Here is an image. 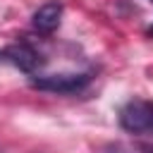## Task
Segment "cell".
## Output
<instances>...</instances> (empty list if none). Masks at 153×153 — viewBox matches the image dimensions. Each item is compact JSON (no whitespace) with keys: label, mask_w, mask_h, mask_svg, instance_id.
<instances>
[{"label":"cell","mask_w":153,"mask_h":153,"mask_svg":"<svg viewBox=\"0 0 153 153\" xmlns=\"http://www.w3.org/2000/svg\"><path fill=\"white\" fill-rule=\"evenodd\" d=\"M91 74L86 72H60V74H33L29 79L31 88L38 91H48V93H60V96H69V93H79L91 84Z\"/></svg>","instance_id":"obj_1"},{"label":"cell","mask_w":153,"mask_h":153,"mask_svg":"<svg viewBox=\"0 0 153 153\" xmlns=\"http://www.w3.org/2000/svg\"><path fill=\"white\" fill-rule=\"evenodd\" d=\"M120 127L129 134H151L153 136V100L129 98L120 108Z\"/></svg>","instance_id":"obj_2"},{"label":"cell","mask_w":153,"mask_h":153,"mask_svg":"<svg viewBox=\"0 0 153 153\" xmlns=\"http://www.w3.org/2000/svg\"><path fill=\"white\" fill-rule=\"evenodd\" d=\"M0 60L10 62L12 67H17L19 72H24V74H29V76L38 74V72L45 67V62H48V57H45L41 50H36L31 43H26V41H17V43L7 45V48L0 53Z\"/></svg>","instance_id":"obj_3"},{"label":"cell","mask_w":153,"mask_h":153,"mask_svg":"<svg viewBox=\"0 0 153 153\" xmlns=\"http://www.w3.org/2000/svg\"><path fill=\"white\" fill-rule=\"evenodd\" d=\"M62 12H65V5H62L60 0H48V2H43V5L31 14V26H33L38 33H53V31L60 26Z\"/></svg>","instance_id":"obj_4"},{"label":"cell","mask_w":153,"mask_h":153,"mask_svg":"<svg viewBox=\"0 0 153 153\" xmlns=\"http://www.w3.org/2000/svg\"><path fill=\"white\" fill-rule=\"evenodd\" d=\"M136 148H139L141 153H153V143H146V141H141V143H136Z\"/></svg>","instance_id":"obj_5"},{"label":"cell","mask_w":153,"mask_h":153,"mask_svg":"<svg viewBox=\"0 0 153 153\" xmlns=\"http://www.w3.org/2000/svg\"><path fill=\"white\" fill-rule=\"evenodd\" d=\"M146 36H148V38H153V24H151V26L146 29Z\"/></svg>","instance_id":"obj_6"},{"label":"cell","mask_w":153,"mask_h":153,"mask_svg":"<svg viewBox=\"0 0 153 153\" xmlns=\"http://www.w3.org/2000/svg\"><path fill=\"white\" fill-rule=\"evenodd\" d=\"M151 2H153V0H151Z\"/></svg>","instance_id":"obj_7"}]
</instances>
